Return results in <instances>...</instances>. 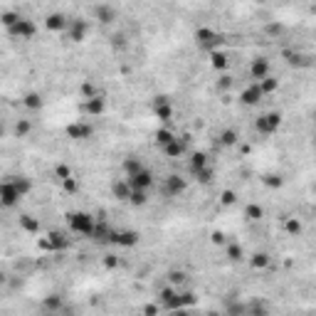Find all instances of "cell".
Instances as JSON below:
<instances>
[{"instance_id": "10", "label": "cell", "mask_w": 316, "mask_h": 316, "mask_svg": "<svg viewBox=\"0 0 316 316\" xmlns=\"http://www.w3.org/2000/svg\"><path fill=\"white\" fill-rule=\"evenodd\" d=\"M138 240H141V235H138L136 230H114V235H111V245L124 247V250L136 247V245H138Z\"/></svg>"}, {"instance_id": "20", "label": "cell", "mask_w": 316, "mask_h": 316, "mask_svg": "<svg viewBox=\"0 0 316 316\" xmlns=\"http://www.w3.org/2000/svg\"><path fill=\"white\" fill-rule=\"evenodd\" d=\"M131 193H133V188H131V183L126 181V178H116V181H111V195L116 198V200H124V203H128V198H131Z\"/></svg>"}, {"instance_id": "42", "label": "cell", "mask_w": 316, "mask_h": 316, "mask_svg": "<svg viewBox=\"0 0 316 316\" xmlns=\"http://www.w3.org/2000/svg\"><path fill=\"white\" fill-rule=\"evenodd\" d=\"M55 176H57L60 181H64V178H69V176H72V171H69V166L60 163V166H55Z\"/></svg>"}, {"instance_id": "16", "label": "cell", "mask_w": 316, "mask_h": 316, "mask_svg": "<svg viewBox=\"0 0 316 316\" xmlns=\"http://www.w3.org/2000/svg\"><path fill=\"white\" fill-rule=\"evenodd\" d=\"M94 18H96L101 25H114V23L119 20V10H116L114 5L101 3V5H96V8H94Z\"/></svg>"}, {"instance_id": "27", "label": "cell", "mask_w": 316, "mask_h": 316, "mask_svg": "<svg viewBox=\"0 0 316 316\" xmlns=\"http://www.w3.org/2000/svg\"><path fill=\"white\" fill-rule=\"evenodd\" d=\"M210 64H213V69H227V55L222 52V50H215V52H210Z\"/></svg>"}, {"instance_id": "50", "label": "cell", "mask_w": 316, "mask_h": 316, "mask_svg": "<svg viewBox=\"0 0 316 316\" xmlns=\"http://www.w3.org/2000/svg\"><path fill=\"white\" fill-rule=\"evenodd\" d=\"M314 62H316V57H314Z\"/></svg>"}, {"instance_id": "49", "label": "cell", "mask_w": 316, "mask_h": 316, "mask_svg": "<svg viewBox=\"0 0 316 316\" xmlns=\"http://www.w3.org/2000/svg\"><path fill=\"white\" fill-rule=\"evenodd\" d=\"M314 190H316V183H314Z\"/></svg>"}, {"instance_id": "23", "label": "cell", "mask_w": 316, "mask_h": 316, "mask_svg": "<svg viewBox=\"0 0 316 316\" xmlns=\"http://www.w3.org/2000/svg\"><path fill=\"white\" fill-rule=\"evenodd\" d=\"M176 136H178L176 131H171L168 126H163V128H158V131L153 133V141H156V146H158V148H163V146H168Z\"/></svg>"}, {"instance_id": "13", "label": "cell", "mask_w": 316, "mask_h": 316, "mask_svg": "<svg viewBox=\"0 0 316 316\" xmlns=\"http://www.w3.org/2000/svg\"><path fill=\"white\" fill-rule=\"evenodd\" d=\"M67 28H69V18H67L64 13H50V15L45 18V30H47V32L60 35V32H67Z\"/></svg>"}, {"instance_id": "15", "label": "cell", "mask_w": 316, "mask_h": 316, "mask_svg": "<svg viewBox=\"0 0 316 316\" xmlns=\"http://www.w3.org/2000/svg\"><path fill=\"white\" fill-rule=\"evenodd\" d=\"M87 32H89L87 20H79V18L69 20V28H67V37H69V42H84V40H87Z\"/></svg>"}, {"instance_id": "2", "label": "cell", "mask_w": 316, "mask_h": 316, "mask_svg": "<svg viewBox=\"0 0 316 316\" xmlns=\"http://www.w3.org/2000/svg\"><path fill=\"white\" fill-rule=\"evenodd\" d=\"M67 227L72 235H79V237H92L94 235V227H96V218L84 213V210H74V213H67Z\"/></svg>"}, {"instance_id": "9", "label": "cell", "mask_w": 316, "mask_h": 316, "mask_svg": "<svg viewBox=\"0 0 316 316\" xmlns=\"http://www.w3.org/2000/svg\"><path fill=\"white\" fill-rule=\"evenodd\" d=\"M8 32H10L13 37H20V40H32V37L37 35V25H35L30 18H20Z\"/></svg>"}, {"instance_id": "39", "label": "cell", "mask_w": 316, "mask_h": 316, "mask_svg": "<svg viewBox=\"0 0 316 316\" xmlns=\"http://www.w3.org/2000/svg\"><path fill=\"white\" fill-rule=\"evenodd\" d=\"M264 32H267L269 37H279V35L284 32V25H282V23H269V25L264 28Z\"/></svg>"}, {"instance_id": "7", "label": "cell", "mask_w": 316, "mask_h": 316, "mask_svg": "<svg viewBox=\"0 0 316 316\" xmlns=\"http://www.w3.org/2000/svg\"><path fill=\"white\" fill-rule=\"evenodd\" d=\"M264 96H267V94L262 92L259 82H250V84L240 92V104H242V106H257Z\"/></svg>"}, {"instance_id": "24", "label": "cell", "mask_w": 316, "mask_h": 316, "mask_svg": "<svg viewBox=\"0 0 316 316\" xmlns=\"http://www.w3.org/2000/svg\"><path fill=\"white\" fill-rule=\"evenodd\" d=\"M218 141H220V146H225V148H232V146H237L240 136H237V131H235V128H225V131H220Z\"/></svg>"}, {"instance_id": "1", "label": "cell", "mask_w": 316, "mask_h": 316, "mask_svg": "<svg viewBox=\"0 0 316 316\" xmlns=\"http://www.w3.org/2000/svg\"><path fill=\"white\" fill-rule=\"evenodd\" d=\"M193 37H195V45H198V50H203V52H215V50H222V45H225V35L220 32V30H213V28H208V25H200L195 32H193Z\"/></svg>"}, {"instance_id": "30", "label": "cell", "mask_w": 316, "mask_h": 316, "mask_svg": "<svg viewBox=\"0 0 316 316\" xmlns=\"http://www.w3.org/2000/svg\"><path fill=\"white\" fill-rule=\"evenodd\" d=\"M20 227H23L25 232H30V235L40 232V222H37L32 215H20Z\"/></svg>"}, {"instance_id": "29", "label": "cell", "mask_w": 316, "mask_h": 316, "mask_svg": "<svg viewBox=\"0 0 316 316\" xmlns=\"http://www.w3.org/2000/svg\"><path fill=\"white\" fill-rule=\"evenodd\" d=\"M262 215H264L262 205H257V203H247V205H245V218H247L250 222H257V220H262Z\"/></svg>"}, {"instance_id": "5", "label": "cell", "mask_w": 316, "mask_h": 316, "mask_svg": "<svg viewBox=\"0 0 316 316\" xmlns=\"http://www.w3.org/2000/svg\"><path fill=\"white\" fill-rule=\"evenodd\" d=\"M64 133H67V138H72V141H87V138H92V136H94V126H92L89 121L77 119V121L67 124Z\"/></svg>"}, {"instance_id": "31", "label": "cell", "mask_w": 316, "mask_h": 316, "mask_svg": "<svg viewBox=\"0 0 316 316\" xmlns=\"http://www.w3.org/2000/svg\"><path fill=\"white\" fill-rule=\"evenodd\" d=\"M128 203H131L133 208H143V205H148V190H133V193H131V198H128Z\"/></svg>"}, {"instance_id": "36", "label": "cell", "mask_w": 316, "mask_h": 316, "mask_svg": "<svg viewBox=\"0 0 316 316\" xmlns=\"http://www.w3.org/2000/svg\"><path fill=\"white\" fill-rule=\"evenodd\" d=\"M259 87H262V92H264V94H274V92L279 89V79H274V77L269 74L267 79H262V82H259Z\"/></svg>"}, {"instance_id": "17", "label": "cell", "mask_w": 316, "mask_h": 316, "mask_svg": "<svg viewBox=\"0 0 316 316\" xmlns=\"http://www.w3.org/2000/svg\"><path fill=\"white\" fill-rule=\"evenodd\" d=\"M82 111H84L87 116H101V114L106 111V99H104V94H99V96H92V99H84V104H82Z\"/></svg>"}, {"instance_id": "22", "label": "cell", "mask_w": 316, "mask_h": 316, "mask_svg": "<svg viewBox=\"0 0 316 316\" xmlns=\"http://www.w3.org/2000/svg\"><path fill=\"white\" fill-rule=\"evenodd\" d=\"M141 168H146L143 166V161L138 156H126L124 161H121V171H124V176H133V173H138Z\"/></svg>"}, {"instance_id": "48", "label": "cell", "mask_w": 316, "mask_h": 316, "mask_svg": "<svg viewBox=\"0 0 316 316\" xmlns=\"http://www.w3.org/2000/svg\"><path fill=\"white\" fill-rule=\"evenodd\" d=\"M213 242H215V245H225V235H222V232H215V235H213Z\"/></svg>"}, {"instance_id": "12", "label": "cell", "mask_w": 316, "mask_h": 316, "mask_svg": "<svg viewBox=\"0 0 316 316\" xmlns=\"http://www.w3.org/2000/svg\"><path fill=\"white\" fill-rule=\"evenodd\" d=\"M126 181L131 183V188H133V190H151V188H153V183H156V178H153V173H151L148 168H141L138 173L126 176Z\"/></svg>"}, {"instance_id": "32", "label": "cell", "mask_w": 316, "mask_h": 316, "mask_svg": "<svg viewBox=\"0 0 316 316\" xmlns=\"http://www.w3.org/2000/svg\"><path fill=\"white\" fill-rule=\"evenodd\" d=\"M284 57H286V62H289L291 67H306V64H309V60H306L304 55H299V52H289V50H286Z\"/></svg>"}, {"instance_id": "3", "label": "cell", "mask_w": 316, "mask_h": 316, "mask_svg": "<svg viewBox=\"0 0 316 316\" xmlns=\"http://www.w3.org/2000/svg\"><path fill=\"white\" fill-rule=\"evenodd\" d=\"M279 126H282V114L279 111H264L254 119V131L259 136H272V133L279 131Z\"/></svg>"}, {"instance_id": "46", "label": "cell", "mask_w": 316, "mask_h": 316, "mask_svg": "<svg viewBox=\"0 0 316 316\" xmlns=\"http://www.w3.org/2000/svg\"><path fill=\"white\" fill-rule=\"evenodd\" d=\"M104 264H106L109 269H114V267H119V257H114V254H106V257H104Z\"/></svg>"}, {"instance_id": "45", "label": "cell", "mask_w": 316, "mask_h": 316, "mask_svg": "<svg viewBox=\"0 0 316 316\" xmlns=\"http://www.w3.org/2000/svg\"><path fill=\"white\" fill-rule=\"evenodd\" d=\"M15 133H18V136H28V133H30V124H28V121H18V124H15Z\"/></svg>"}, {"instance_id": "34", "label": "cell", "mask_w": 316, "mask_h": 316, "mask_svg": "<svg viewBox=\"0 0 316 316\" xmlns=\"http://www.w3.org/2000/svg\"><path fill=\"white\" fill-rule=\"evenodd\" d=\"M213 176H215V171H213V166H208V168L198 171L193 178H195L198 183H203V186H210V183H213Z\"/></svg>"}, {"instance_id": "28", "label": "cell", "mask_w": 316, "mask_h": 316, "mask_svg": "<svg viewBox=\"0 0 316 316\" xmlns=\"http://www.w3.org/2000/svg\"><path fill=\"white\" fill-rule=\"evenodd\" d=\"M269 262H272V257H269L267 252H254V254L250 257L252 269H267V267H269Z\"/></svg>"}, {"instance_id": "6", "label": "cell", "mask_w": 316, "mask_h": 316, "mask_svg": "<svg viewBox=\"0 0 316 316\" xmlns=\"http://www.w3.org/2000/svg\"><path fill=\"white\" fill-rule=\"evenodd\" d=\"M188 190V178L178 176V173H171L166 181H163V193L168 198H181L183 193Z\"/></svg>"}, {"instance_id": "14", "label": "cell", "mask_w": 316, "mask_h": 316, "mask_svg": "<svg viewBox=\"0 0 316 316\" xmlns=\"http://www.w3.org/2000/svg\"><path fill=\"white\" fill-rule=\"evenodd\" d=\"M269 74H272V64H269L267 57H254V60L250 62V77H252L254 82H262V79H267Z\"/></svg>"}, {"instance_id": "25", "label": "cell", "mask_w": 316, "mask_h": 316, "mask_svg": "<svg viewBox=\"0 0 316 316\" xmlns=\"http://www.w3.org/2000/svg\"><path fill=\"white\" fill-rule=\"evenodd\" d=\"M225 254H227V259L230 262H240V259H245V250H242V245L240 242H227V247H225Z\"/></svg>"}, {"instance_id": "4", "label": "cell", "mask_w": 316, "mask_h": 316, "mask_svg": "<svg viewBox=\"0 0 316 316\" xmlns=\"http://www.w3.org/2000/svg\"><path fill=\"white\" fill-rule=\"evenodd\" d=\"M20 200H23V193H20V188L15 186L13 178H8V181L0 183V203H3V208L10 210V208H15Z\"/></svg>"}, {"instance_id": "40", "label": "cell", "mask_w": 316, "mask_h": 316, "mask_svg": "<svg viewBox=\"0 0 316 316\" xmlns=\"http://www.w3.org/2000/svg\"><path fill=\"white\" fill-rule=\"evenodd\" d=\"M220 203H222L225 208H230V205H235V203H237V195H235L232 190H225V193L220 195Z\"/></svg>"}, {"instance_id": "18", "label": "cell", "mask_w": 316, "mask_h": 316, "mask_svg": "<svg viewBox=\"0 0 316 316\" xmlns=\"http://www.w3.org/2000/svg\"><path fill=\"white\" fill-rule=\"evenodd\" d=\"M161 151H163V156H166V158H171V161H176V158H183V156H186L188 146H186V138L176 136V138H173L168 146H163Z\"/></svg>"}, {"instance_id": "26", "label": "cell", "mask_w": 316, "mask_h": 316, "mask_svg": "<svg viewBox=\"0 0 316 316\" xmlns=\"http://www.w3.org/2000/svg\"><path fill=\"white\" fill-rule=\"evenodd\" d=\"M23 106L30 109V111H40V109H42V96H40L37 92H30V94L23 96Z\"/></svg>"}, {"instance_id": "8", "label": "cell", "mask_w": 316, "mask_h": 316, "mask_svg": "<svg viewBox=\"0 0 316 316\" xmlns=\"http://www.w3.org/2000/svg\"><path fill=\"white\" fill-rule=\"evenodd\" d=\"M40 247H42V250H47V252H64V250H69V240H67V235H64V232L52 230V232L40 242Z\"/></svg>"}, {"instance_id": "21", "label": "cell", "mask_w": 316, "mask_h": 316, "mask_svg": "<svg viewBox=\"0 0 316 316\" xmlns=\"http://www.w3.org/2000/svg\"><path fill=\"white\" fill-rule=\"evenodd\" d=\"M208 166H210L208 153H203V151H195V153L190 156V161H188V171H190V176H195L198 171H203V168H208Z\"/></svg>"}, {"instance_id": "47", "label": "cell", "mask_w": 316, "mask_h": 316, "mask_svg": "<svg viewBox=\"0 0 316 316\" xmlns=\"http://www.w3.org/2000/svg\"><path fill=\"white\" fill-rule=\"evenodd\" d=\"M45 309H57V311H60V309H62V301H60V299H47V301H45Z\"/></svg>"}, {"instance_id": "38", "label": "cell", "mask_w": 316, "mask_h": 316, "mask_svg": "<svg viewBox=\"0 0 316 316\" xmlns=\"http://www.w3.org/2000/svg\"><path fill=\"white\" fill-rule=\"evenodd\" d=\"M20 18H23V15H18V13H13V10H5V13H3V18H0V23H3V28H5V30H10Z\"/></svg>"}, {"instance_id": "44", "label": "cell", "mask_w": 316, "mask_h": 316, "mask_svg": "<svg viewBox=\"0 0 316 316\" xmlns=\"http://www.w3.org/2000/svg\"><path fill=\"white\" fill-rule=\"evenodd\" d=\"M282 183H284V181H282L279 176H264V186H267V188H282Z\"/></svg>"}, {"instance_id": "11", "label": "cell", "mask_w": 316, "mask_h": 316, "mask_svg": "<svg viewBox=\"0 0 316 316\" xmlns=\"http://www.w3.org/2000/svg\"><path fill=\"white\" fill-rule=\"evenodd\" d=\"M151 109H153L156 119H161V121H171V119H173V114H176V109H173L171 99H168V96H163V94L153 99Z\"/></svg>"}, {"instance_id": "33", "label": "cell", "mask_w": 316, "mask_h": 316, "mask_svg": "<svg viewBox=\"0 0 316 316\" xmlns=\"http://www.w3.org/2000/svg\"><path fill=\"white\" fill-rule=\"evenodd\" d=\"M79 94H82V99H92V96H99V94H104V92H99V87H94L92 82H84V84L79 87Z\"/></svg>"}, {"instance_id": "37", "label": "cell", "mask_w": 316, "mask_h": 316, "mask_svg": "<svg viewBox=\"0 0 316 316\" xmlns=\"http://www.w3.org/2000/svg\"><path fill=\"white\" fill-rule=\"evenodd\" d=\"M284 230H286V235H301V222L296 220V218H286L284 220Z\"/></svg>"}, {"instance_id": "19", "label": "cell", "mask_w": 316, "mask_h": 316, "mask_svg": "<svg viewBox=\"0 0 316 316\" xmlns=\"http://www.w3.org/2000/svg\"><path fill=\"white\" fill-rule=\"evenodd\" d=\"M111 235H114V227H111L106 220H96V227H94L92 240H94L96 245H111Z\"/></svg>"}, {"instance_id": "41", "label": "cell", "mask_w": 316, "mask_h": 316, "mask_svg": "<svg viewBox=\"0 0 316 316\" xmlns=\"http://www.w3.org/2000/svg\"><path fill=\"white\" fill-rule=\"evenodd\" d=\"M168 282H171V284H183V282H186V272H181V269L168 272Z\"/></svg>"}, {"instance_id": "43", "label": "cell", "mask_w": 316, "mask_h": 316, "mask_svg": "<svg viewBox=\"0 0 316 316\" xmlns=\"http://www.w3.org/2000/svg\"><path fill=\"white\" fill-rule=\"evenodd\" d=\"M62 186H64V190H69V193H77V190H79V183H77V178H74V176L64 178V181H62Z\"/></svg>"}, {"instance_id": "35", "label": "cell", "mask_w": 316, "mask_h": 316, "mask_svg": "<svg viewBox=\"0 0 316 316\" xmlns=\"http://www.w3.org/2000/svg\"><path fill=\"white\" fill-rule=\"evenodd\" d=\"M13 181H15V186L20 188L23 198H28V195L32 193V181H30V178H25V176H18V178H13Z\"/></svg>"}]
</instances>
